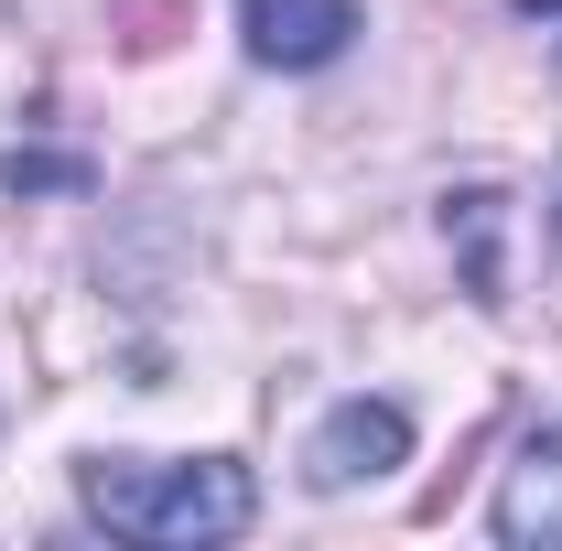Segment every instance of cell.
Instances as JSON below:
<instances>
[{"mask_svg":"<svg viewBox=\"0 0 562 551\" xmlns=\"http://www.w3.org/2000/svg\"><path fill=\"white\" fill-rule=\"evenodd\" d=\"M76 497L120 541H151V551H206L260 519V486H249L238 454H87Z\"/></svg>","mask_w":562,"mask_h":551,"instance_id":"1","label":"cell"},{"mask_svg":"<svg viewBox=\"0 0 562 551\" xmlns=\"http://www.w3.org/2000/svg\"><path fill=\"white\" fill-rule=\"evenodd\" d=\"M390 465H412V412L401 401H336V412L314 421V443H303V486H325V497H347V486H379Z\"/></svg>","mask_w":562,"mask_h":551,"instance_id":"2","label":"cell"},{"mask_svg":"<svg viewBox=\"0 0 562 551\" xmlns=\"http://www.w3.org/2000/svg\"><path fill=\"white\" fill-rule=\"evenodd\" d=\"M238 33H249V55L281 76H314V66H336L357 33V0H238Z\"/></svg>","mask_w":562,"mask_h":551,"instance_id":"3","label":"cell"},{"mask_svg":"<svg viewBox=\"0 0 562 551\" xmlns=\"http://www.w3.org/2000/svg\"><path fill=\"white\" fill-rule=\"evenodd\" d=\"M487 530L519 541V551H562V421L508 454V476H497V497H487Z\"/></svg>","mask_w":562,"mask_h":551,"instance_id":"4","label":"cell"},{"mask_svg":"<svg viewBox=\"0 0 562 551\" xmlns=\"http://www.w3.org/2000/svg\"><path fill=\"white\" fill-rule=\"evenodd\" d=\"M497 238H508V195H487V184L443 195V249L465 260V292H476V303H508V260H497Z\"/></svg>","mask_w":562,"mask_h":551,"instance_id":"5","label":"cell"},{"mask_svg":"<svg viewBox=\"0 0 562 551\" xmlns=\"http://www.w3.org/2000/svg\"><path fill=\"white\" fill-rule=\"evenodd\" d=\"M0 184H11V195H33V184H87V173H76V162H44V151H11V162H0Z\"/></svg>","mask_w":562,"mask_h":551,"instance_id":"6","label":"cell"},{"mask_svg":"<svg viewBox=\"0 0 562 551\" xmlns=\"http://www.w3.org/2000/svg\"><path fill=\"white\" fill-rule=\"evenodd\" d=\"M519 22H541V33L562 44V0H519Z\"/></svg>","mask_w":562,"mask_h":551,"instance_id":"7","label":"cell"},{"mask_svg":"<svg viewBox=\"0 0 562 551\" xmlns=\"http://www.w3.org/2000/svg\"><path fill=\"white\" fill-rule=\"evenodd\" d=\"M552 249H562V184H552Z\"/></svg>","mask_w":562,"mask_h":551,"instance_id":"8","label":"cell"}]
</instances>
